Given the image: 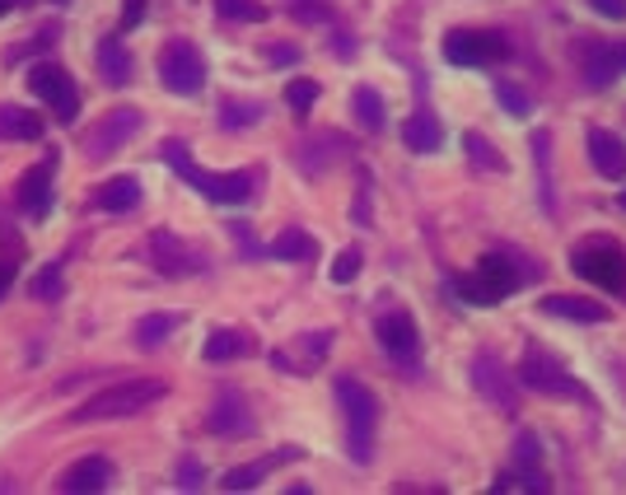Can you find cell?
<instances>
[{
	"label": "cell",
	"instance_id": "cell-30",
	"mask_svg": "<svg viewBox=\"0 0 626 495\" xmlns=\"http://www.w3.org/2000/svg\"><path fill=\"white\" fill-rule=\"evenodd\" d=\"M174 328H178V314H146V318L136 322V346L140 351H154Z\"/></svg>",
	"mask_w": 626,
	"mask_h": 495
},
{
	"label": "cell",
	"instance_id": "cell-34",
	"mask_svg": "<svg viewBox=\"0 0 626 495\" xmlns=\"http://www.w3.org/2000/svg\"><path fill=\"white\" fill-rule=\"evenodd\" d=\"M276 462H280V458H276V454H267V458L248 462V468H234V472L225 477V482H221V486H225V491H248V486H258V482H262V477H267V472L276 468Z\"/></svg>",
	"mask_w": 626,
	"mask_h": 495
},
{
	"label": "cell",
	"instance_id": "cell-44",
	"mask_svg": "<svg viewBox=\"0 0 626 495\" xmlns=\"http://www.w3.org/2000/svg\"><path fill=\"white\" fill-rule=\"evenodd\" d=\"M10 285H14V257H0V300H5Z\"/></svg>",
	"mask_w": 626,
	"mask_h": 495
},
{
	"label": "cell",
	"instance_id": "cell-35",
	"mask_svg": "<svg viewBox=\"0 0 626 495\" xmlns=\"http://www.w3.org/2000/svg\"><path fill=\"white\" fill-rule=\"evenodd\" d=\"M318 94H323V85H318V80H304V75H300V80H290V85H286V103H290L300 117L309 113L313 103H318Z\"/></svg>",
	"mask_w": 626,
	"mask_h": 495
},
{
	"label": "cell",
	"instance_id": "cell-32",
	"mask_svg": "<svg viewBox=\"0 0 626 495\" xmlns=\"http://www.w3.org/2000/svg\"><path fill=\"white\" fill-rule=\"evenodd\" d=\"M327 154H347V141L341 136H313V141H300V160L304 168H327Z\"/></svg>",
	"mask_w": 626,
	"mask_h": 495
},
{
	"label": "cell",
	"instance_id": "cell-42",
	"mask_svg": "<svg viewBox=\"0 0 626 495\" xmlns=\"http://www.w3.org/2000/svg\"><path fill=\"white\" fill-rule=\"evenodd\" d=\"M585 5L593 10V14H603V20H626V0H585Z\"/></svg>",
	"mask_w": 626,
	"mask_h": 495
},
{
	"label": "cell",
	"instance_id": "cell-22",
	"mask_svg": "<svg viewBox=\"0 0 626 495\" xmlns=\"http://www.w3.org/2000/svg\"><path fill=\"white\" fill-rule=\"evenodd\" d=\"M93 206L99 211H108V215H127V211H136L140 206V182L136 178H108V182H99V188H93Z\"/></svg>",
	"mask_w": 626,
	"mask_h": 495
},
{
	"label": "cell",
	"instance_id": "cell-1",
	"mask_svg": "<svg viewBox=\"0 0 626 495\" xmlns=\"http://www.w3.org/2000/svg\"><path fill=\"white\" fill-rule=\"evenodd\" d=\"M534 276H542L538 262H528L524 253H514V248H491V253L477 257L473 271L453 281V295L467 300V304H500L519 285L534 281Z\"/></svg>",
	"mask_w": 626,
	"mask_h": 495
},
{
	"label": "cell",
	"instance_id": "cell-25",
	"mask_svg": "<svg viewBox=\"0 0 626 495\" xmlns=\"http://www.w3.org/2000/svg\"><path fill=\"white\" fill-rule=\"evenodd\" d=\"M132 71H136V61H132L127 48H122V38H103L99 42V75H103V80L108 85H127Z\"/></svg>",
	"mask_w": 626,
	"mask_h": 495
},
{
	"label": "cell",
	"instance_id": "cell-24",
	"mask_svg": "<svg viewBox=\"0 0 626 495\" xmlns=\"http://www.w3.org/2000/svg\"><path fill=\"white\" fill-rule=\"evenodd\" d=\"M514 472H519L528 486H547V477H542V444H538L534 430H519V435H514Z\"/></svg>",
	"mask_w": 626,
	"mask_h": 495
},
{
	"label": "cell",
	"instance_id": "cell-15",
	"mask_svg": "<svg viewBox=\"0 0 626 495\" xmlns=\"http://www.w3.org/2000/svg\"><path fill=\"white\" fill-rule=\"evenodd\" d=\"M150 262L164 276H174V281H178V276H192V271L206 267V257L192 253V248H187L178 234H168V229H154V234H150Z\"/></svg>",
	"mask_w": 626,
	"mask_h": 495
},
{
	"label": "cell",
	"instance_id": "cell-18",
	"mask_svg": "<svg viewBox=\"0 0 626 495\" xmlns=\"http://www.w3.org/2000/svg\"><path fill=\"white\" fill-rule=\"evenodd\" d=\"M52 174H57V150L20 178V206L28 211V220H42L47 215V201H52Z\"/></svg>",
	"mask_w": 626,
	"mask_h": 495
},
{
	"label": "cell",
	"instance_id": "cell-38",
	"mask_svg": "<svg viewBox=\"0 0 626 495\" xmlns=\"http://www.w3.org/2000/svg\"><path fill=\"white\" fill-rule=\"evenodd\" d=\"M160 160H168V164H174V168H178V178H183L187 168H192V150H187L183 141H174V136H168V141L160 145Z\"/></svg>",
	"mask_w": 626,
	"mask_h": 495
},
{
	"label": "cell",
	"instance_id": "cell-9",
	"mask_svg": "<svg viewBox=\"0 0 626 495\" xmlns=\"http://www.w3.org/2000/svg\"><path fill=\"white\" fill-rule=\"evenodd\" d=\"M519 383H524V389H534V393H547V397H589L585 383L571 379L542 346H528V355L519 360Z\"/></svg>",
	"mask_w": 626,
	"mask_h": 495
},
{
	"label": "cell",
	"instance_id": "cell-36",
	"mask_svg": "<svg viewBox=\"0 0 626 495\" xmlns=\"http://www.w3.org/2000/svg\"><path fill=\"white\" fill-rule=\"evenodd\" d=\"M496 103L505 107L510 117H528V107H534V103H528V94H524V85H514V80H500L496 85Z\"/></svg>",
	"mask_w": 626,
	"mask_h": 495
},
{
	"label": "cell",
	"instance_id": "cell-19",
	"mask_svg": "<svg viewBox=\"0 0 626 495\" xmlns=\"http://www.w3.org/2000/svg\"><path fill=\"white\" fill-rule=\"evenodd\" d=\"M445 141V131H440V117L430 113V107H416V113H406L402 122V145L412 150V154H435Z\"/></svg>",
	"mask_w": 626,
	"mask_h": 495
},
{
	"label": "cell",
	"instance_id": "cell-28",
	"mask_svg": "<svg viewBox=\"0 0 626 495\" xmlns=\"http://www.w3.org/2000/svg\"><path fill=\"white\" fill-rule=\"evenodd\" d=\"M463 150H467V160H473L481 174H505V168H510L505 154H500L481 131H467V136H463Z\"/></svg>",
	"mask_w": 626,
	"mask_h": 495
},
{
	"label": "cell",
	"instance_id": "cell-2",
	"mask_svg": "<svg viewBox=\"0 0 626 495\" xmlns=\"http://www.w3.org/2000/svg\"><path fill=\"white\" fill-rule=\"evenodd\" d=\"M164 393H168L164 379H127V383H113V389H99L85 407L71 411V421L85 426V421H117V416H136V411L154 407Z\"/></svg>",
	"mask_w": 626,
	"mask_h": 495
},
{
	"label": "cell",
	"instance_id": "cell-45",
	"mask_svg": "<svg viewBox=\"0 0 626 495\" xmlns=\"http://www.w3.org/2000/svg\"><path fill=\"white\" fill-rule=\"evenodd\" d=\"M178 477H183V482H187V486H192V482H197V462H192V458H183V468H178Z\"/></svg>",
	"mask_w": 626,
	"mask_h": 495
},
{
	"label": "cell",
	"instance_id": "cell-27",
	"mask_svg": "<svg viewBox=\"0 0 626 495\" xmlns=\"http://www.w3.org/2000/svg\"><path fill=\"white\" fill-rule=\"evenodd\" d=\"M313 253H318V239L304 234V229H280L272 239V257H280V262H309Z\"/></svg>",
	"mask_w": 626,
	"mask_h": 495
},
{
	"label": "cell",
	"instance_id": "cell-13",
	"mask_svg": "<svg viewBox=\"0 0 626 495\" xmlns=\"http://www.w3.org/2000/svg\"><path fill=\"white\" fill-rule=\"evenodd\" d=\"M473 383H477V393L491 402V407H500V411H514L519 407V389H514V375L505 365L496 360V355H473Z\"/></svg>",
	"mask_w": 626,
	"mask_h": 495
},
{
	"label": "cell",
	"instance_id": "cell-14",
	"mask_svg": "<svg viewBox=\"0 0 626 495\" xmlns=\"http://www.w3.org/2000/svg\"><path fill=\"white\" fill-rule=\"evenodd\" d=\"M187 182H192L197 192H206V201H215V206H239V201L253 196L258 178L253 174H206V168H187L183 174Z\"/></svg>",
	"mask_w": 626,
	"mask_h": 495
},
{
	"label": "cell",
	"instance_id": "cell-4",
	"mask_svg": "<svg viewBox=\"0 0 626 495\" xmlns=\"http://www.w3.org/2000/svg\"><path fill=\"white\" fill-rule=\"evenodd\" d=\"M571 267L585 276V281L626 295V248L613 234H589L571 248Z\"/></svg>",
	"mask_w": 626,
	"mask_h": 495
},
{
	"label": "cell",
	"instance_id": "cell-5",
	"mask_svg": "<svg viewBox=\"0 0 626 495\" xmlns=\"http://www.w3.org/2000/svg\"><path fill=\"white\" fill-rule=\"evenodd\" d=\"M445 56L449 66H496V61H510V38L500 28H449L445 34Z\"/></svg>",
	"mask_w": 626,
	"mask_h": 495
},
{
	"label": "cell",
	"instance_id": "cell-6",
	"mask_svg": "<svg viewBox=\"0 0 626 495\" xmlns=\"http://www.w3.org/2000/svg\"><path fill=\"white\" fill-rule=\"evenodd\" d=\"M571 61L580 71V80L589 89H608L626 75V42H603V38H575L571 42Z\"/></svg>",
	"mask_w": 626,
	"mask_h": 495
},
{
	"label": "cell",
	"instance_id": "cell-31",
	"mask_svg": "<svg viewBox=\"0 0 626 495\" xmlns=\"http://www.w3.org/2000/svg\"><path fill=\"white\" fill-rule=\"evenodd\" d=\"M351 107H355V117H360V127H365V131H384V99H379V89L360 85Z\"/></svg>",
	"mask_w": 626,
	"mask_h": 495
},
{
	"label": "cell",
	"instance_id": "cell-41",
	"mask_svg": "<svg viewBox=\"0 0 626 495\" xmlns=\"http://www.w3.org/2000/svg\"><path fill=\"white\" fill-rule=\"evenodd\" d=\"M295 20H304V24H333V10L318 5V0H304V5H295Z\"/></svg>",
	"mask_w": 626,
	"mask_h": 495
},
{
	"label": "cell",
	"instance_id": "cell-12",
	"mask_svg": "<svg viewBox=\"0 0 626 495\" xmlns=\"http://www.w3.org/2000/svg\"><path fill=\"white\" fill-rule=\"evenodd\" d=\"M206 430H211V435H221V440H243V435H253V430H258L253 407L243 402L239 389L215 393V407L206 411Z\"/></svg>",
	"mask_w": 626,
	"mask_h": 495
},
{
	"label": "cell",
	"instance_id": "cell-39",
	"mask_svg": "<svg viewBox=\"0 0 626 495\" xmlns=\"http://www.w3.org/2000/svg\"><path fill=\"white\" fill-rule=\"evenodd\" d=\"M262 56H267V66H295V61H300V48H295V42H267Z\"/></svg>",
	"mask_w": 626,
	"mask_h": 495
},
{
	"label": "cell",
	"instance_id": "cell-8",
	"mask_svg": "<svg viewBox=\"0 0 626 495\" xmlns=\"http://www.w3.org/2000/svg\"><path fill=\"white\" fill-rule=\"evenodd\" d=\"M28 89L52 107L57 122H75L80 117V89L66 75V66H57V61H38L34 71H28Z\"/></svg>",
	"mask_w": 626,
	"mask_h": 495
},
{
	"label": "cell",
	"instance_id": "cell-26",
	"mask_svg": "<svg viewBox=\"0 0 626 495\" xmlns=\"http://www.w3.org/2000/svg\"><path fill=\"white\" fill-rule=\"evenodd\" d=\"M253 351V337L248 332H239V328H215L211 337H206V360H243V355Z\"/></svg>",
	"mask_w": 626,
	"mask_h": 495
},
{
	"label": "cell",
	"instance_id": "cell-33",
	"mask_svg": "<svg viewBox=\"0 0 626 495\" xmlns=\"http://www.w3.org/2000/svg\"><path fill=\"white\" fill-rule=\"evenodd\" d=\"M215 10H221V20H229V24H262L272 14L262 0H215Z\"/></svg>",
	"mask_w": 626,
	"mask_h": 495
},
{
	"label": "cell",
	"instance_id": "cell-10",
	"mask_svg": "<svg viewBox=\"0 0 626 495\" xmlns=\"http://www.w3.org/2000/svg\"><path fill=\"white\" fill-rule=\"evenodd\" d=\"M136 131H140V107H108V113L85 131L80 150L89 160H108V154H117Z\"/></svg>",
	"mask_w": 626,
	"mask_h": 495
},
{
	"label": "cell",
	"instance_id": "cell-23",
	"mask_svg": "<svg viewBox=\"0 0 626 495\" xmlns=\"http://www.w3.org/2000/svg\"><path fill=\"white\" fill-rule=\"evenodd\" d=\"M0 141H42V117L34 107L0 103Z\"/></svg>",
	"mask_w": 626,
	"mask_h": 495
},
{
	"label": "cell",
	"instance_id": "cell-37",
	"mask_svg": "<svg viewBox=\"0 0 626 495\" xmlns=\"http://www.w3.org/2000/svg\"><path fill=\"white\" fill-rule=\"evenodd\" d=\"M360 262H365V253H360V248H341L337 262H333V281H337V285H351L355 271H360Z\"/></svg>",
	"mask_w": 626,
	"mask_h": 495
},
{
	"label": "cell",
	"instance_id": "cell-43",
	"mask_svg": "<svg viewBox=\"0 0 626 495\" xmlns=\"http://www.w3.org/2000/svg\"><path fill=\"white\" fill-rule=\"evenodd\" d=\"M146 20V0H122V28H136Z\"/></svg>",
	"mask_w": 626,
	"mask_h": 495
},
{
	"label": "cell",
	"instance_id": "cell-40",
	"mask_svg": "<svg viewBox=\"0 0 626 495\" xmlns=\"http://www.w3.org/2000/svg\"><path fill=\"white\" fill-rule=\"evenodd\" d=\"M34 295H38V300H57V295H61V271H57V267H42V271H38Z\"/></svg>",
	"mask_w": 626,
	"mask_h": 495
},
{
	"label": "cell",
	"instance_id": "cell-46",
	"mask_svg": "<svg viewBox=\"0 0 626 495\" xmlns=\"http://www.w3.org/2000/svg\"><path fill=\"white\" fill-rule=\"evenodd\" d=\"M14 10V0H0V14H10Z\"/></svg>",
	"mask_w": 626,
	"mask_h": 495
},
{
	"label": "cell",
	"instance_id": "cell-20",
	"mask_svg": "<svg viewBox=\"0 0 626 495\" xmlns=\"http://www.w3.org/2000/svg\"><path fill=\"white\" fill-rule=\"evenodd\" d=\"M108 482H113V462L93 454V458H75L71 468L61 472L57 486H61V491H103Z\"/></svg>",
	"mask_w": 626,
	"mask_h": 495
},
{
	"label": "cell",
	"instance_id": "cell-7",
	"mask_svg": "<svg viewBox=\"0 0 626 495\" xmlns=\"http://www.w3.org/2000/svg\"><path fill=\"white\" fill-rule=\"evenodd\" d=\"M160 80L174 94H197L206 85V56L192 38H168L160 48Z\"/></svg>",
	"mask_w": 626,
	"mask_h": 495
},
{
	"label": "cell",
	"instance_id": "cell-21",
	"mask_svg": "<svg viewBox=\"0 0 626 495\" xmlns=\"http://www.w3.org/2000/svg\"><path fill=\"white\" fill-rule=\"evenodd\" d=\"M542 314L571 318V322H608V318H613V308L599 304V300H585V295H547Z\"/></svg>",
	"mask_w": 626,
	"mask_h": 495
},
{
	"label": "cell",
	"instance_id": "cell-11",
	"mask_svg": "<svg viewBox=\"0 0 626 495\" xmlns=\"http://www.w3.org/2000/svg\"><path fill=\"white\" fill-rule=\"evenodd\" d=\"M374 337H379V346L388 360H398L402 369L416 365V351H421V337H416V322L406 308H384L379 318H374Z\"/></svg>",
	"mask_w": 626,
	"mask_h": 495
},
{
	"label": "cell",
	"instance_id": "cell-29",
	"mask_svg": "<svg viewBox=\"0 0 626 495\" xmlns=\"http://www.w3.org/2000/svg\"><path fill=\"white\" fill-rule=\"evenodd\" d=\"M262 113H267V107H262L258 99H225L221 103V127L225 131H248L253 122H262Z\"/></svg>",
	"mask_w": 626,
	"mask_h": 495
},
{
	"label": "cell",
	"instance_id": "cell-17",
	"mask_svg": "<svg viewBox=\"0 0 626 495\" xmlns=\"http://www.w3.org/2000/svg\"><path fill=\"white\" fill-rule=\"evenodd\" d=\"M589 164H593V174L599 178H613L622 182L626 178V145H622V136H613L608 127H589Z\"/></svg>",
	"mask_w": 626,
	"mask_h": 495
},
{
	"label": "cell",
	"instance_id": "cell-16",
	"mask_svg": "<svg viewBox=\"0 0 626 495\" xmlns=\"http://www.w3.org/2000/svg\"><path fill=\"white\" fill-rule=\"evenodd\" d=\"M327 346H333V332H304V337H295L290 346L272 351V365L290 369V375H313V369H323Z\"/></svg>",
	"mask_w": 626,
	"mask_h": 495
},
{
	"label": "cell",
	"instance_id": "cell-48",
	"mask_svg": "<svg viewBox=\"0 0 626 495\" xmlns=\"http://www.w3.org/2000/svg\"><path fill=\"white\" fill-rule=\"evenodd\" d=\"M52 5H71V0H52Z\"/></svg>",
	"mask_w": 626,
	"mask_h": 495
},
{
	"label": "cell",
	"instance_id": "cell-3",
	"mask_svg": "<svg viewBox=\"0 0 626 495\" xmlns=\"http://www.w3.org/2000/svg\"><path fill=\"white\" fill-rule=\"evenodd\" d=\"M337 407L347 416V448L351 458L365 468L374 458V435H379V397L355 379H337Z\"/></svg>",
	"mask_w": 626,
	"mask_h": 495
},
{
	"label": "cell",
	"instance_id": "cell-47",
	"mask_svg": "<svg viewBox=\"0 0 626 495\" xmlns=\"http://www.w3.org/2000/svg\"><path fill=\"white\" fill-rule=\"evenodd\" d=\"M617 201H622V211H626V188H622V196H617Z\"/></svg>",
	"mask_w": 626,
	"mask_h": 495
}]
</instances>
